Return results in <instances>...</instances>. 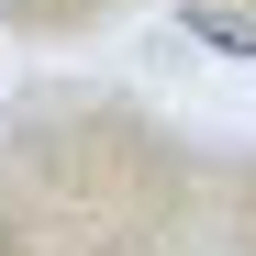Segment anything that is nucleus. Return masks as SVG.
<instances>
[{"label": "nucleus", "mask_w": 256, "mask_h": 256, "mask_svg": "<svg viewBox=\"0 0 256 256\" xmlns=\"http://www.w3.org/2000/svg\"><path fill=\"white\" fill-rule=\"evenodd\" d=\"M0 22H34V0H0Z\"/></svg>", "instance_id": "1"}]
</instances>
